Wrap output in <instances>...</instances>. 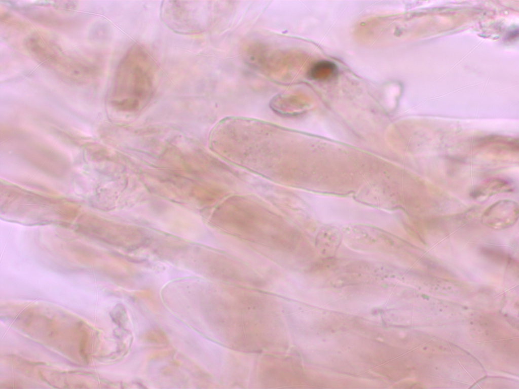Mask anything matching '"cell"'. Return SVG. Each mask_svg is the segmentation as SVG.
I'll list each match as a JSON object with an SVG mask.
<instances>
[{"label":"cell","instance_id":"obj_1","mask_svg":"<svg viewBox=\"0 0 519 389\" xmlns=\"http://www.w3.org/2000/svg\"><path fill=\"white\" fill-rule=\"evenodd\" d=\"M156 63L142 46H131L120 61L114 75L109 101L116 110L138 111L151 99L156 85Z\"/></svg>","mask_w":519,"mask_h":389},{"label":"cell","instance_id":"obj_2","mask_svg":"<svg viewBox=\"0 0 519 389\" xmlns=\"http://www.w3.org/2000/svg\"><path fill=\"white\" fill-rule=\"evenodd\" d=\"M24 46L38 61L68 81L85 84L98 73L97 66L91 61L65 52L58 44L40 33L27 36Z\"/></svg>","mask_w":519,"mask_h":389},{"label":"cell","instance_id":"obj_3","mask_svg":"<svg viewBox=\"0 0 519 389\" xmlns=\"http://www.w3.org/2000/svg\"><path fill=\"white\" fill-rule=\"evenodd\" d=\"M204 8V5L198 1H163L160 17L163 23L172 31L192 34L203 29Z\"/></svg>","mask_w":519,"mask_h":389},{"label":"cell","instance_id":"obj_4","mask_svg":"<svg viewBox=\"0 0 519 389\" xmlns=\"http://www.w3.org/2000/svg\"><path fill=\"white\" fill-rule=\"evenodd\" d=\"M518 206L511 200L498 201L489 207L483 213L481 223L495 230H502L514 225L518 219Z\"/></svg>","mask_w":519,"mask_h":389},{"label":"cell","instance_id":"obj_5","mask_svg":"<svg viewBox=\"0 0 519 389\" xmlns=\"http://www.w3.org/2000/svg\"><path fill=\"white\" fill-rule=\"evenodd\" d=\"M338 73L336 64L329 60H320L310 68L308 75L310 79L317 82H326L335 79Z\"/></svg>","mask_w":519,"mask_h":389},{"label":"cell","instance_id":"obj_6","mask_svg":"<svg viewBox=\"0 0 519 389\" xmlns=\"http://www.w3.org/2000/svg\"><path fill=\"white\" fill-rule=\"evenodd\" d=\"M510 184L506 180L493 178L483 183L473 192L474 198H485L497 193L509 190Z\"/></svg>","mask_w":519,"mask_h":389}]
</instances>
